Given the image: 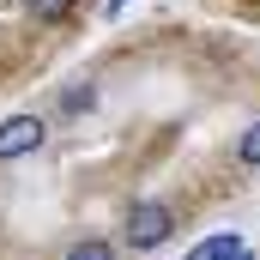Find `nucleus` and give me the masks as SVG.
Masks as SVG:
<instances>
[{"mask_svg":"<svg viewBox=\"0 0 260 260\" xmlns=\"http://www.w3.org/2000/svg\"><path fill=\"white\" fill-rule=\"evenodd\" d=\"M61 260H115V242H109V236H79Z\"/></svg>","mask_w":260,"mask_h":260,"instance_id":"5","label":"nucleus"},{"mask_svg":"<svg viewBox=\"0 0 260 260\" xmlns=\"http://www.w3.org/2000/svg\"><path fill=\"white\" fill-rule=\"evenodd\" d=\"M85 109H97V85L91 79H73L61 91V115H85Z\"/></svg>","mask_w":260,"mask_h":260,"instance_id":"4","label":"nucleus"},{"mask_svg":"<svg viewBox=\"0 0 260 260\" xmlns=\"http://www.w3.org/2000/svg\"><path fill=\"white\" fill-rule=\"evenodd\" d=\"M248 248H242V236L236 230H218V236H206L200 248H188V260H242Z\"/></svg>","mask_w":260,"mask_h":260,"instance_id":"3","label":"nucleus"},{"mask_svg":"<svg viewBox=\"0 0 260 260\" xmlns=\"http://www.w3.org/2000/svg\"><path fill=\"white\" fill-rule=\"evenodd\" d=\"M43 139H49L43 115H6V121H0V164H18V157H30Z\"/></svg>","mask_w":260,"mask_h":260,"instance_id":"2","label":"nucleus"},{"mask_svg":"<svg viewBox=\"0 0 260 260\" xmlns=\"http://www.w3.org/2000/svg\"><path fill=\"white\" fill-rule=\"evenodd\" d=\"M236 157H242V170H260V121H248V127H242V139H236Z\"/></svg>","mask_w":260,"mask_h":260,"instance_id":"6","label":"nucleus"},{"mask_svg":"<svg viewBox=\"0 0 260 260\" xmlns=\"http://www.w3.org/2000/svg\"><path fill=\"white\" fill-rule=\"evenodd\" d=\"M170 230H176V212H170L164 200H133L127 218H121V242L139 248V254L164 248V242H170Z\"/></svg>","mask_w":260,"mask_h":260,"instance_id":"1","label":"nucleus"},{"mask_svg":"<svg viewBox=\"0 0 260 260\" xmlns=\"http://www.w3.org/2000/svg\"><path fill=\"white\" fill-rule=\"evenodd\" d=\"M242 260H254V254H242Z\"/></svg>","mask_w":260,"mask_h":260,"instance_id":"8","label":"nucleus"},{"mask_svg":"<svg viewBox=\"0 0 260 260\" xmlns=\"http://www.w3.org/2000/svg\"><path fill=\"white\" fill-rule=\"evenodd\" d=\"M30 12H37V18H67L73 0H30Z\"/></svg>","mask_w":260,"mask_h":260,"instance_id":"7","label":"nucleus"}]
</instances>
